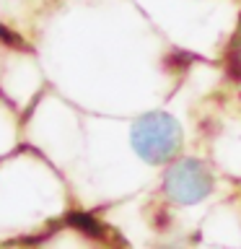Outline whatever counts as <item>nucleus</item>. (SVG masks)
Masks as SVG:
<instances>
[{
  "label": "nucleus",
  "instance_id": "3",
  "mask_svg": "<svg viewBox=\"0 0 241 249\" xmlns=\"http://www.w3.org/2000/svg\"><path fill=\"white\" fill-rule=\"evenodd\" d=\"M239 52H241V44H239Z\"/></svg>",
  "mask_w": 241,
  "mask_h": 249
},
{
  "label": "nucleus",
  "instance_id": "1",
  "mask_svg": "<svg viewBox=\"0 0 241 249\" xmlns=\"http://www.w3.org/2000/svg\"><path fill=\"white\" fill-rule=\"evenodd\" d=\"M132 148L148 163H166L182 145V127L166 112L143 114L132 124Z\"/></svg>",
  "mask_w": 241,
  "mask_h": 249
},
{
  "label": "nucleus",
  "instance_id": "2",
  "mask_svg": "<svg viewBox=\"0 0 241 249\" xmlns=\"http://www.w3.org/2000/svg\"><path fill=\"white\" fill-rule=\"evenodd\" d=\"M210 190H213V177L200 161H179L166 174V192L179 205H194V202L205 200Z\"/></svg>",
  "mask_w": 241,
  "mask_h": 249
}]
</instances>
